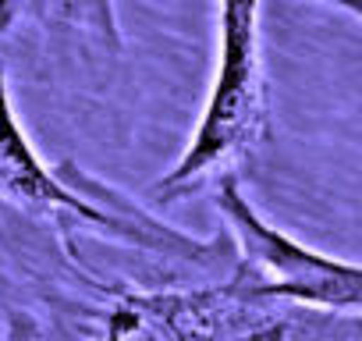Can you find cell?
I'll list each match as a JSON object with an SVG mask.
<instances>
[{"label": "cell", "instance_id": "obj_1", "mask_svg": "<svg viewBox=\"0 0 362 341\" xmlns=\"http://www.w3.org/2000/svg\"><path fill=\"white\" fill-rule=\"evenodd\" d=\"M263 0H221V57L199 128L181 160L156 182V196L174 203L203 189L221 170L252 156L270 135V93L259 47Z\"/></svg>", "mask_w": 362, "mask_h": 341}, {"label": "cell", "instance_id": "obj_2", "mask_svg": "<svg viewBox=\"0 0 362 341\" xmlns=\"http://www.w3.org/2000/svg\"><path fill=\"white\" fill-rule=\"evenodd\" d=\"M132 299L170 341H362V316L284 299L242 267L217 284Z\"/></svg>", "mask_w": 362, "mask_h": 341}, {"label": "cell", "instance_id": "obj_3", "mask_svg": "<svg viewBox=\"0 0 362 341\" xmlns=\"http://www.w3.org/2000/svg\"><path fill=\"white\" fill-rule=\"evenodd\" d=\"M217 214L228 221L238 245V267L259 284L316 309L362 316V267L288 238L281 228L259 217L231 175H224L217 185Z\"/></svg>", "mask_w": 362, "mask_h": 341}, {"label": "cell", "instance_id": "obj_4", "mask_svg": "<svg viewBox=\"0 0 362 341\" xmlns=\"http://www.w3.org/2000/svg\"><path fill=\"white\" fill-rule=\"evenodd\" d=\"M47 4L54 8V15L61 22L93 33L110 50H121V33H117V22H114L110 0H47Z\"/></svg>", "mask_w": 362, "mask_h": 341}, {"label": "cell", "instance_id": "obj_5", "mask_svg": "<svg viewBox=\"0 0 362 341\" xmlns=\"http://www.w3.org/2000/svg\"><path fill=\"white\" fill-rule=\"evenodd\" d=\"M96 341H170V337L132 295H124V302H117L110 309L107 327Z\"/></svg>", "mask_w": 362, "mask_h": 341}, {"label": "cell", "instance_id": "obj_6", "mask_svg": "<svg viewBox=\"0 0 362 341\" xmlns=\"http://www.w3.org/2000/svg\"><path fill=\"white\" fill-rule=\"evenodd\" d=\"M40 4H43V0H0V33H8L18 18H25Z\"/></svg>", "mask_w": 362, "mask_h": 341}, {"label": "cell", "instance_id": "obj_7", "mask_svg": "<svg viewBox=\"0 0 362 341\" xmlns=\"http://www.w3.org/2000/svg\"><path fill=\"white\" fill-rule=\"evenodd\" d=\"M320 4H327V8H337V11L351 15L355 22H362V0H320Z\"/></svg>", "mask_w": 362, "mask_h": 341}]
</instances>
